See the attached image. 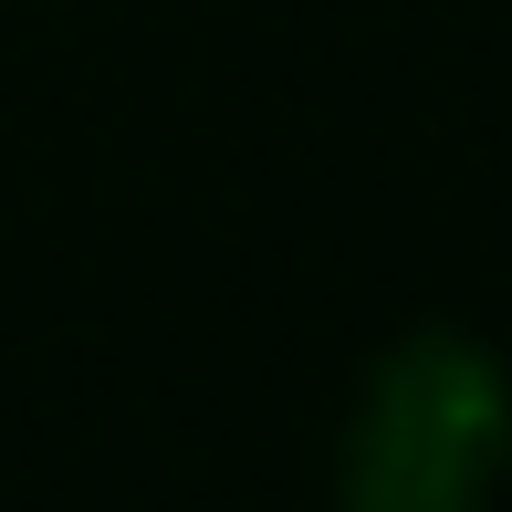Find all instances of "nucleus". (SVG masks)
I'll use <instances>...</instances> for the list:
<instances>
[{
	"label": "nucleus",
	"mask_w": 512,
	"mask_h": 512,
	"mask_svg": "<svg viewBox=\"0 0 512 512\" xmlns=\"http://www.w3.org/2000/svg\"><path fill=\"white\" fill-rule=\"evenodd\" d=\"M512 460V377L471 335H408L377 356L345 418V502L356 512H471Z\"/></svg>",
	"instance_id": "1"
}]
</instances>
